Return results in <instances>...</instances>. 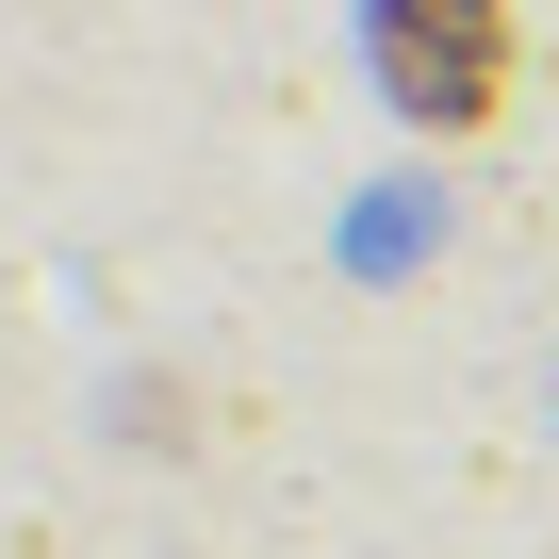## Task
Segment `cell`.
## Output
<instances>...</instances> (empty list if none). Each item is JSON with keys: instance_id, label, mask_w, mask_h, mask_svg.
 I'll use <instances>...</instances> for the list:
<instances>
[{"instance_id": "1", "label": "cell", "mask_w": 559, "mask_h": 559, "mask_svg": "<svg viewBox=\"0 0 559 559\" xmlns=\"http://www.w3.org/2000/svg\"><path fill=\"white\" fill-rule=\"evenodd\" d=\"M379 67H395L412 116H477L510 83V17L493 0H379Z\"/></svg>"}]
</instances>
